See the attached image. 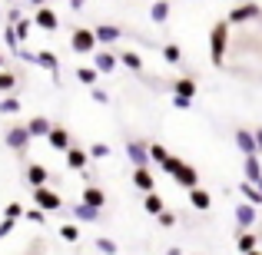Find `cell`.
I'll return each mask as SVG.
<instances>
[{
	"mask_svg": "<svg viewBox=\"0 0 262 255\" xmlns=\"http://www.w3.org/2000/svg\"><path fill=\"white\" fill-rule=\"evenodd\" d=\"M229 30L232 27L226 24V20H219V24H212L209 30V57H212V66H226V50H229Z\"/></svg>",
	"mask_w": 262,
	"mask_h": 255,
	"instance_id": "obj_1",
	"label": "cell"
},
{
	"mask_svg": "<svg viewBox=\"0 0 262 255\" xmlns=\"http://www.w3.org/2000/svg\"><path fill=\"white\" fill-rule=\"evenodd\" d=\"M70 50L77 53V57H93L96 53V37L93 30H86V27H77L70 37Z\"/></svg>",
	"mask_w": 262,
	"mask_h": 255,
	"instance_id": "obj_2",
	"label": "cell"
},
{
	"mask_svg": "<svg viewBox=\"0 0 262 255\" xmlns=\"http://www.w3.org/2000/svg\"><path fill=\"white\" fill-rule=\"evenodd\" d=\"M33 202H37L40 212H60V209H63V199H60L57 192L50 189V186H40V189H33Z\"/></svg>",
	"mask_w": 262,
	"mask_h": 255,
	"instance_id": "obj_3",
	"label": "cell"
},
{
	"mask_svg": "<svg viewBox=\"0 0 262 255\" xmlns=\"http://www.w3.org/2000/svg\"><path fill=\"white\" fill-rule=\"evenodd\" d=\"M4 143H7V146H10L17 156H24L27 149H30V133H27V126H24V123H17V126H10V129H7Z\"/></svg>",
	"mask_w": 262,
	"mask_h": 255,
	"instance_id": "obj_4",
	"label": "cell"
},
{
	"mask_svg": "<svg viewBox=\"0 0 262 255\" xmlns=\"http://www.w3.org/2000/svg\"><path fill=\"white\" fill-rule=\"evenodd\" d=\"M33 27H37V30H43V33H57L60 30V17H57V10H53L50 4L47 7H40V10H33Z\"/></svg>",
	"mask_w": 262,
	"mask_h": 255,
	"instance_id": "obj_5",
	"label": "cell"
},
{
	"mask_svg": "<svg viewBox=\"0 0 262 255\" xmlns=\"http://www.w3.org/2000/svg\"><path fill=\"white\" fill-rule=\"evenodd\" d=\"M249 20H262V7H259V4L232 7V13L226 17V24H229V27H239V24H249Z\"/></svg>",
	"mask_w": 262,
	"mask_h": 255,
	"instance_id": "obj_6",
	"label": "cell"
},
{
	"mask_svg": "<svg viewBox=\"0 0 262 255\" xmlns=\"http://www.w3.org/2000/svg\"><path fill=\"white\" fill-rule=\"evenodd\" d=\"M173 179H176V186H183V189H196L199 186V172L192 169L189 163H179L173 169Z\"/></svg>",
	"mask_w": 262,
	"mask_h": 255,
	"instance_id": "obj_7",
	"label": "cell"
},
{
	"mask_svg": "<svg viewBox=\"0 0 262 255\" xmlns=\"http://www.w3.org/2000/svg\"><path fill=\"white\" fill-rule=\"evenodd\" d=\"M126 156H129V163H133V169H149V156H146V143H140V140H133V143H126Z\"/></svg>",
	"mask_w": 262,
	"mask_h": 255,
	"instance_id": "obj_8",
	"label": "cell"
},
{
	"mask_svg": "<svg viewBox=\"0 0 262 255\" xmlns=\"http://www.w3.org/2000/svg\"><path fill=\"white\" fill-rule=\"evenodd\" d=\"M24 179H27V186L40 189V186H47V182H50V169H47V166H40V163H30V166L24 169Z\"/></svg>",
	"mask_w": 262,
	"mask_h": 255,
	"instance_id": "obj_9",
	"label": "cell"
},
{
	"mask_svg": "<svg viewBox=\"0 0 262 255\" xmlns=\"http://www.w3.org/2000/svg\"><path fill=\"white\" fill-rule=\"evenodd\" d=\"M93 37H96V47H100V43H116V40L123 37V30L116 24H96L93 27Z\"/></svg>",
	"mask_w": 262,
	"mask_h": 255,
	"instance_id": "obj_10",
	"label": "cell"
},
{
	"mask_svg": "<svg viewBox=\"0 0 262 255\" xmlns=\"http://www.w3.org/2000/svg\"><path fill=\"white\" fill-rule=\"evenodd\" d=\"M47 143H50V149H60V153H67V149L73 146L70 133H67L63 126H50V133H47Z\"/></svg>",
	"mask_w": 262,
	"mask_h": 255,
	"instance_id": "obj_11",
	"label": "cell"
},
{
	"mask_svg": "<svg viewBox=\"0 0 262 255\" xmlns=\"http://www.w3.org/2000/svg\"><path fill=\"white\" fill-rule=\"evenodd\" d=\"M80 202L90 205V209H103V205H106V192H103L100 186H86L83 196H80Z\"/></svg>",
	"mask_w": 262,
	"mask_h": 255,
	"instance_id": "obj_12",
	"label": "cell"
},
{
	"mask_svg": "<svg viewBox=\"0 0 262 255\" xmlns=\"http://www.w3.org/2000/svg\"><path fill=\"white\" fill-rule=\"evenodd\" d=\"M116 66H120V60H116V53H106V50L93 53V70H96V73H113Z\"/></svg>",
	"mask_w": 262,
	"mask_h": 255,
	"instance_id": "obj_13",
	"label": "cell"
},
{
	"mask_svg": "<svg viewBox=\"0 0 262 255\" xmlns=\"http://www.w3.org/2000/svg\"><path fill=\"white\" fill-rule=\"evenodd\" d=\"M67 166H70V169H77V172H83L86 169V163H90V156H86V149H80L77 146V143H73V146L70 149H67Z\"/></svg>",
	"mask_w": 262,
	"mask_h": 255,
	"instance_id": "obj_14",
	"label": "cell"
},
{
	"mask_svg": "<svg viewBox=\"0 0 262 255\" xmlns=\"http://www.w3.org/2000/svg\"><path fill=\"white\" fill-rule=\"evenodd\" d=\"M133 186H136L140 192H156L153 169H133Z\"/></svg>",
	"mask_w": 262,
	"mask_h": 255,
	"instance_id": "obj_15",
	"label": "cell"
},
{
	"mask_svg": "<svg viewBox=\"0 0 262 255\" xmlns=\"http://www.w3.org/2000/svg\"><path fill=\"white\" fill-rule=\"evenodd\" d=\"M50 126H53V123L47 120V116H30V120H27V133H30V140H33V136H43V140H47Z\"/></svg>",
	"mask_w": 262,
	"mask_h": 255,
	"instance_id": "obj_16",
	"label": "cell"
},
{
	"mask_svg": "<svg viewBox=\"0 0 262 255\" xmlns=\"http://www.w3.org/2000/svg\"><path fill=\"white\" fill-rule=\"evenodd\" d=\"M236 146L243 149L246 156H259V149H256V136H252L249 129H236Z\"/></svg>",
	"mask_w": 262,
	"mask_h": 255,
	"instance_id": "obj_17",
	"label": "cell"
},
{
	"mask_svg": "<svg viewBox=\"0 0 262 255\" xmlns=\"http://www.w3.org/2000/svg\"><path fill=\"white\" fill-rule=\"evenodd\" d=\"M33 63H37V66H43V70H50V73H57V70H60V57H57L53 50H37Z\"/></svg>",
	"mask_w": 262,
	"mask_h": 255,
	"instance_id": "obj_18",
	"label": "cell"
},
{
	"mask_svg": "<svg viewBox=\"0 0 262 255\" xmlns=\"http://www.w3.org/2000/svg\"><path fill=\"white\" fill-rule=\"evenodd\" d=\"M236 222L243 225V229H249V225L256 222V205H249V202H236Z\"/></svg>",
	"mask_w": 262,
	"mask_h": 255,
	"instance_id": "obj_19",
	"label": "cell"
},
{
	"mask_svg": "<svg viewBox=\"0 0 262 255\" xmlns=\"http://www.w3.org/2000/svg\"><path fill=\"white\" fill-rule=\"evenodd\" d=\"M73 219H80V222H100V219H103V209H90V205L77 202V205H73Z\"/></svg>",
	"mask_w": 262,
	"mask_h": 255,
	"instance_id": "obj_20",
	"label": "cell"
},
{
	"mask_svg": "<svg viewBox=\"0 0 262 255\" xmlns=\"http://www.w3.org/2000/svg\"><path fill=\"white\" fill-rule=\"evenodd\" d=\"M259 179H262V159L259 156H246V182L256 186Z\"/></svg>",
	"mask_w": 262,
	"mask_h": 255,
	"instance_id": "obj_21",
	"label": "cell"
},
{
	"mask_svg": "<svg viewBox=\"0 0 262 255\" xmlns=\"http://www.w3.org/2000/svg\"><path fill=\"white\" fill-rule=\"evenodd\" d=\"M146 156H149V163H156V166H163V163L169 159V149L163 146V143H146Z\"/></svg>",
	"mask_w": 262,
	"mask_h": 255,
	"instance_id": "obj_22",
	"label": "cell"
},
{
	"mask_svg": "<svg viewBox=\"0 0 262 255\" xmlns=\"http://www.w3.org/2000/svg\"><path fill=\"white\" fill-rule=\"evenodd\" d=\"M116 60H120V63L126 66V70H133V73H140V70H143V57H140L136 50H123Z\"/></svg>",
	"mask_w": 262,
	"mask_h": 255,
	"instance_id": "obj_23",
	"label": "cell"
},
{
	"mask_svg": "<svg viewBox=\"0 0 262 255\" xmlns=\"http://www.w3.org/2000/svg\"><path fill=\"white\" fill-rule=\"evenodd\" d=\"M189 202L196 205L199 212H206V209H209V205H212V196H209V192H206V189H199V186H196V189H189Z\"/></svg>",
	"mask_w": 262,
	"mask_h": 255,
	"instance_id": "obj_24",
	"label": "cell"
},
{
	"mask_svg": "<svg viewBox=\"0 0 262 255\" xmlns=\"http://www.w3.org/2000/svg\"><path fill=\"white\" fill-rule=\"evenodd\" d=\"M143 209H146L149 216H160V212L166 209V205H163V196L160 192H146V196H143Z\"/></svg>",
	"mask_w": 262,
	"mask_h": 255,
	"instance_id": "obj_25",
	"label": "cell"
},
{
	"mask_svg": "<svg viewBox=\"0 0 262 255\" xmlns=\"http://www.w3.org/2000/svg\"><path fill=\"white\" fill-rule=\"evenodd\" d=\"M149 20H153V24H166L169 20V0H156V4L149 7Z\"/></svg>",
	"mask_w": 262,
	"mask_h": 255,
	"instance_id": "obj_26",
	"label": "cell"
},
{
	"mask_svg": "<svg viewBox=\"0 0 262 255\" xmlns=\"http://www.w3.org/2000/svg\"><path fill=\"white\" fill-rule=\"evenodd\" d=\"M10 27H13V33H17L20 43H27V40H30V33H33V20L30 17H20L17 24H10Z\"/></svg>",
	"mask_w": 262,
	"mask_h": 255,
	"instance_id": "obj_27",
	"label": "cell"
},
{
	"mask_svg": "<svg viewBox=\"0 0 262 255\" xmlns=\"http://www.w3.org/2000/svg\"><path fill=\"white\" fill-rule=\"evenodd\" d=\"M163 60H166L169 66H183V50H179L176 43H166L163 47Z\"/></svg>",
	"mask_w": 262,
	"mask_h": 255,
	"instance_id": "obj_28",
	"label": "cell"
},
{
	"mask_svg": "<svg viewBox=\"0 0 262 255\" xmlns=\"http://www.w3.org/2000/svg\"><path fill=\"white\" fill-rule=\"evenodd\" d=\"M173 93L176 96H186V100H192V96H196V80H176V86H173Z\"/></svg>",
	"mask_w": 262,
	"mask_h": 255,
	"instance_id": "obj_29",
	"label": "cell"
},
{
	"mask_svg": "<svg viewBox=\"0 0 262 255\" xmlns=\"http://www.w3.org/2000/svg\"><path fill=\"white\" fill-rule=\"evenodd\" d=\"M20 109H24V103H20L17 96H4V100H0V113L4 116H17Z\"/></svg>",
	"mask_w": 262,
	"mask_h": 255,
	"instance_id": "obj_30",
	"label": "cell"
},
{
	"mask_svg": "<svg viewBox=\"0 0 262 255\" xmlns=\"http://www.w3.org/2000/svg\"><path fill=\"white\" fill-rule=\"evenodd\" d=\"M239 192L246 196V202H249V205H262V192L252 182H243V186H239Z\"/></svg>",
	"mask_w": 262,
	"mask_h": 255,
	"instance_id": "obj_31",
	"label": "cell"
},
{
	"mask_svg": "<svg viewBox=\"0 0 262 255\" xmlns=\"http://www.w3.org/2000/svg\"><path fill=\"white\" fill-rule=\"evenodd\" d=\"M13 86H17V73L0 70V93H13Z\"/></svg>",
	"mask_w": 262,
	"mask_h": 255,
	"instance_id": "obj_32",
	"label": "cell"
},
{
	"mask_svg": "<svg viewBox=\"0 0 262 255\" xmlns=\"http://www.w3.org/2000/svg\"><path fill=\"white\" fill-rule=\"evenodd\" d=\"M60 239H63V242H80V229L73 222H63L60 225Z\"/></svg>",
	"mask_w": 262,
	"mask_h": 255,
	"instance_id": "obj_33",
	"label": "cell"
},
{
	"mask_svg": "<svg viewBox=\"0 0 262 255\" xmlns=\"http://www.w3.org/2000/svg\"><path fill=\"white\" fill-rule=\"evenodd\" d=\"M77 80L86 86H96V70L93 66H77Z\"/></svg>",
	"mask_w": 262,
	"mask_h": 255,
	"instance_id": "obj_34",
	"label": "cell"
},
{
	"mask_svg": "<svg viewBox=\"0 0 262 255\" xmlns=\"http://www.w3.org/2000/svg\"><path fill=\"white\" fill-rule=\"evenodd\" d=\"M4 43H7V50L10 53H17L20 50V40H17V33H13V27L7 24V30H4Z\"/></svg>",
	"mask_w": 262,
	"mask_h": 255,
	"instance_id": "obj_35",
	"label": "cell"
},
{
	"mask_svg": "<svg viewBox=\"0 0 262 255\" xmlns=\"http://www.w3.org/2000/svg\"><path fill=\"white\" fill-rule=\"evenodd\" d=\"M252 249H256V236H252V232H243V236H239V252L249 255Z\"/></svg>",
	"mask_w": 262,
	"mask_h": 255,
	"instance_id": "obj_36",
	"label": "cell"
},
{
	"mask_svg": "<svg viewBox=\"0 0 262 255\" xmlns=\"http://www.w3.org/2000/svg\"><path fill=\"white\" fill-rule=\"evenodd\" d=\"M86 156H93V159H106V156H110V146H106V143H93V146L86 149Z\"/></svg>",
	"mask_w": 262,
	"mask_h": 255,
	"instance_id": "obj_37",
	"label": "cell"
},
{
	"mask_svg": "<svg viewBox=\"0 0 262 255\" xmlns=\"http://www.w3.org/2000/svg\"><path fill=\"white\" fill-rule=\"evenodd\" d=\"M4 216H7V219H17V222H20V219H24V205H20V202H7V205H4Z\"/></svg>",
	"mask_w": 262,
	"mask_h": 255,
	"instance_id": "obj_38",
	"label": "cell"
},
{
	"mask_svg": "<svg viewBox=\"0 0 262 255\" xmlns=\"http://www.w3.org/2000/svg\"><path fill=\"white\" fill-rule=\"evenodd\" d=\"M96 249H100L103 255H116V242L113 239H96Z\"/></svg>",
	"mask_w": 262,
	"mask_h": 255,
	"instance_id": "obj_39",
	"label": "cell"
},
{
	"mask_svg": "<svg viewBox=\"0 0 262 255\" xmlns=\"http://www.w3.org/2000/svg\"><path fill=\"white\" fill-rule=\"evenodd\" d=\"M156 222H160L163 229H173V225H176V216H173V212H166V209H163L160 216H156Z\"/></svg>",
	"mask_w": 262,
	"mask_h": 255,
	"instance_id": "obj_40",
	"label": "cell"
},
{
	"mask_svg": "<svg viewBox=\"0 0 262 255\" xmlns=\"http://www.w3.org/2000/svg\"><path fill=\"white\" fill-rule=\"evenodd\" d=\"M24 219H30V222H37V225H43V219H47V212H40V209H27V212H24Z\"/></svg>",
	"mask_w": 262,
	"mask_h": 255,
	"instance_id": "obj_41",
	"label": "cell"
},
{
	"mask_svg": "<svg viewBox=\"0 0 262 255\" xmlns=\"http://www.w3.org/2000/svg\"><path fill=\"white\" fill-rule=\"evenodd\" d=\"M13 225H17V219H7V216H4V222H0V239H7V236H10V232H13Z\"/></svg>",
	"mask_w": 262,
	"mask_h": 255,
	"instance_id": "obj_42",
	"label": "cell"
},
{
	"mask_svg": "<svg viewBox=\"0 0 262 255\" xmlns=\"http://www.w3.org/2000/svg\"><path fill=\"white\" fill-rule=\"evenodd\" d=\"M90 96H93L96 103H103V106L110 103V93H103V89H96V86H90Z\"/></svg>",
	"mask_w": 262,
	"mask_h": 255,
	"instance_id": "obj_43",
	"label": "cell"
},
{
	"mask_svg": "<svg viewBox=\"0 0 262 255\" xmlns=\"http://www.w3.org/2000/svg\"><path fill=\"white\" fill-rule=\"evenodd\" d=\"M173 106H176V109H189L192 100H186V96H176V93H173Z\"/></svg>",
	"mask_w": 262,
	"mask_h": 255,
	"instance_id": "obj_44",
	"label": "cell"
},
{
	"mask_svg": "<svg viewBox=\"0 0 262 255\" xmlns=\"http://www.w3.org/2000/svg\"><path fill=\"white\" fill-rule=\"evenodd\" d=\"M20 17H24V13H20V7H10V13H7V20H10V24H17Z\"/></svg>",
	"mask_w": 262,
	"mask_h": 255,
	"instance_id": "obj_45",
	"label": "cell"
},
{
	"mask_svg": "<svg viewBox=\"0 0 262 255\" xmlns=\"http://www.w3.org/2000/svg\"><path fill=\"white\" fill-rule=\"evenodd\" d=\"M83 7H86V0H70V10H73V13H80Z\"/></svg>",
	"mask_w": 262,
	"mask_h": 255,
	"instance_id": "obj_46",
	"label": "cell"
},
{
	"mask_svg": "<svg viewBox=\"0 0 262 255\" xmlns=\"http://www.w3.org/2000/svg\"><path fill=\"white\" fill-rule=\"evenodd\" d=\"M252 136H256V149L262 153V126H259V129H256V133H252Z\"/></svg>",
	"mask_w": 262,
	"mask_h": 255,
	"instance_id": "obj_47",
	"label": "cell"
},
{
	"mask_svg": "<svg viewBox=\"0 0 262 255\" xmlns=\"http://www.w3.org/2000/svg\"><path fill=\"white\" fill-rule=\"evenodd\" d=\"M30 7H37V10H40V7H47V0H30Z\"/></svg>",
	"mask_w": 262,
	"mask_h": 255,
	"instance_id": "obj_48",
	"label": "cell"
},
{
	"mask_svg": "<svg viewBox=\"0 0 262 255\" xmlns=\"http://www.w3.org/2000/svg\"><path fill=\"white\" fill-rule=\"evenodd\" d=\"M4 66H7V57H4V53H0V70H4Z\"/></svg>",
	"mask_w": 262,
	"mask_h": 255,
	"instance_id": "obj_49",
	"label": "cell"
},
{
	"mask_svg": "<svg viewBox=\"0 0 262 255\" xmlns=\"http://www.w3.org/2000/svg\"><path fill=\"white\" fill-rule=\"evenodd\" d=\"M249 255H262V252H259V249H252V252H249Z\"/></svg>",
	"mask_w": 262,
	"mask_h": 255,
	"instance_id": "obj_50",
	"label": "cell"
},
{
	"mask_svg": "<svg viewBox=\"0 0 262 255\" xmlns=\"http://www.w3.org/2000/svg\"><path fill=\"white\" fill-rule=\"evenodd\" d=\"M0 10H4V4H0Z\"/></svg>",
	"mask_w": 262,
	"mask_h": 255,
	"instance_id": "obj_51",
	"label": "cell"
},
{
	"mask_svg": "<svg viewBox=\"0 0 262 255\" xmlns=\"http://www.w3.org/2000/svg\"><path fill=\"white\" fill-rule=\"evenodd\" d=\"M0 4H4V0H0Z\"/></svg>",
	"mask_w": 262,
	"mask_h": 255,
	"instance_id": "obj_52",
	"label": "cell"
}]
</instances>
